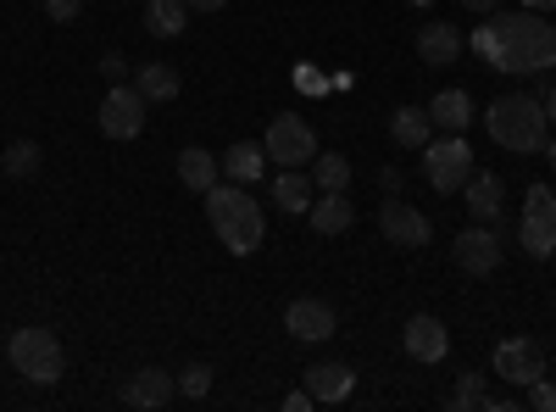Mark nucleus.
<instances>
[{
  "instance_id": "nucleus-1",
  "label": "nucleus",
  "mask_w": 556,
  "mask_h": 412,
  "mask_svg": "<svg viewBox=\"0 0 556 412\" xmlns=\"http://www.w3.org/2000/svg\"><path fill=\"white\" fill-rule=\"evenodd\" d=\"M473 51L484 57V67L495 73H545L556 67V28L540 12H490L473 34Z\"/></svg>"
},
{
  "instance_id": "nucleus-30",
  "label": "nucleus",
  "mask_w": 556,
  "mask_h": 412,
  "mask_svg": "<svg viewBox=\"0 0 556 412\" xmlns=\"http://www.w3.org/2000/svg\"><path fill=\"white\" fill-rule=\"evenodd\" d=\"M529 407H534V412H556V385H551V379H534V385H529Z\"/></svg>"
},
{
  "instance_id": "nucleus-35",
  "label": "nucleus",
  "mask_w": 556,
  "mask_h": 412,
  "mask_svg": "<svg viewBox=\"0 0 556 412\" xmlns=\"http://www.w3.org/2000/svg\"><path fill=\"white\" fill-rule=\"evenodd\" d=\"M184 7H190V12H223L228 0H184Z\"/></svg>"
},
{
  "instance_id": "nucleus-10",
  "label": "nucleus",
  "mask_w": 556,
  "mask_h": 412,
  "mask_svg": "<svg viewBox=\"0 0 556 412\" xmlns=\"http://www.w3.org/2000/svg\"><path fill=\"white\" fill-rule=\"evenodd\" d=\"M495 374H501L506 385H534V379H545V346L529 340V335L501 340V346H495Z\"/></svg>"
},
{
  "instance_id": "nucleus-21",
  "label": "nucleus",
  "mask_w": 556,
  "mask_h": 412,
  "mask_svg": "<svg viewBox=\"0 0 556 412\" xmlns=\"http://www.w3.org/2000/svg\"><path fill=\"white\" fill-rule=\"evenodd\" d=\"M217 173H223V162H217L212 151H201V146H184V151H178V178H184L195 196H206V190L217 185Z\"/></svg>"
},
{
  "instance_id": "nucleus-6",
  "label": "nucleus",
  "mask_w": 556,
  "mask_h": 412,
  "mask_svg": "<svg viewBox=\"0 0 556 412\" xmlns=\"http://www.w3.org/2000/svg\"><path fill=\"white\" fill-rule=\"evenodd\" d=\"M262 151H267V162H278V167H306V162L317 157V134H312V123H306L301 112H278V117L267 123V134H262Z\"/></svg>"
},
{
  "instance_id": "nucleus-27",
  "label": "nucleus",
  "mask_w": 556,
  "mask_h": 412,
  "mask_svg": "<svg viewBox=\"0 0 556 412\" xmlns=\"http://www.w3.org/2000/svg\"><path fill=\"white\" fill-rule=\"evenodd\" d=\"M473 407H484V374L462 369L456 374V390H451V412H473Z\"/></svg>"
},
{
  "instance_id": "nucleus-19",
  "label": "nucleus",
  "mask_w": 556,
  "mask_h": 412,
  "mask_svg": "<svg viewBox=\"0 0 556 412\" xmlns=\"http://www.w3.org/2000/svg\"><path fill=\"white\" fill-rule=\"evenodd\" d=\"M462 201H468L473 223H495V217H501V178H495V173H479V167H473V178H468V185H462Z\"/></svg>"
},
{
  "instance_id": "nucleus-29",
  "label": "nucleus",
  "mask_w": 556,
  "mask_h": 412,
  "mask_svg": "<svg viewBox=\"0 0 556 412\" xmlns=\"http://www.w3.org/2000/svg\"><path fill=\"white\" fill-rule=\"evenodd\" d=\"M178 390L190 396V401H201V396L212 390V369H206V362H190V369L178 374Z\"/></svg>"
},
{
  "instance_id": "nucleus-2",
  "label": "nucleus",
  "mask_w": 556,
  "mask_h": 412,
  "mask_svg": "<svg viewBox=\"0 0 556 412\" xmlns=\"http://www.w3.org/2000/svg\"><path fill=\"white\" fill-rule=\"evenodd\" d=\"M206 217H212V235L235 257H251L267 235V217H262L256 196H245V185H235V178L206 190Z\"/></svg>"
},
{
  "instance_id": "nucleus-18",
  "label": "nucleus",
  "mask_w": 556,
  "mask_h": 412,
  "mask_svg": "<svg viewBox=\"0 0 556 412\" xmlns=\"http://www.w3.org/2000/svg\"><path fill=\"white\" fill-rule=\"evenodd\" d=\"M429 134H434L429 107H401V112L390 117V140H395L401 151H424V146H429Z\"/></svg>"
},
{
  "instance_id": "nucleus-14",
  "label": "nucleus",
  "mask_w": 556,
  "mask_h": 412,
  "mask_svg": "<svg viewBox=\"0 0 556 412\" xmlns=\"http://www.w3.org/2000/svg\"><path fill=\"white\" fill-rule=\"evenodd\" d=\"M285 329H290L295 340H329V335H334V307L317 301V296H301V301H290V312H285Z\"/></svg>"
},
{
  "instance_id": "nucleus-26",
  "label": "nucleus",
  "mask_w": 556,
  "mask_h": 412,
  "mask_svg": "<svg viewBox=\"0 0 556 412\" xmlns=\"http://www.w3.org/2000/svg\"><path fill=\"white\" fill-rule=\"evenodd\" d=\"M312 185L317 190H345L351 185V162L340 151H317L312 157Z\"/></svg>"
},
{
  "instance_id": "nucleus-17",
  "label": "nucleus",
  "mask_w": 556,
  "mask_h": 412,
  "mask_svg": "<svg viewBox=\"0 0 556 412\" xmlns=\"http://www.w3.org/2000/svg\"><path fill=\"white\" fill-rule=\"evenodd\" d=\"M173 390H178L173 374H162V369H139V374L123 385V401H128V407H167Z\"/></svg>"
},
{
  "instance_id": "nucleus-40",
  "label": "nucleus",
  "mask_w": 556,
  "mask_h": 412,
  "mask_svg": "<svg viewBox=\"0 0 556 412\" xmlns=\"http://www.w3.org/2000/svg\"><path fill=\"white\" fill-rule=\"evenodd\" d=\"M0 167H7V157H0Z\"/></svg>"
},
{
  "instance_id": "nucleus-32",
  "label": "nucleus",
  "mask_w": 556,
  "mask_h": 412,
  "mask_svg": "<svg viewBox=\"0 0 556 412\" xmlns=\"http://www.w3.org/2000/svg\"><path fill=\"white\" fill-rule=\"evenodd\" d=\"M101 73H106L112 84H123V78H128V57H117V51H106V57H101Z\"/></svg>"
},
{
  "instance_id": "nucleus-16",
  "label": "nucleus",
  "mask_w": 556,
  "mask_h": 412,
  "mask_svg": "<svg viewBox=\"0 0 556 412\" xmlns=\"http://www.w3.org/2000/svg\"><path fill=\"white\" fill-rule=\"evenodd\" d=\"M312 228L317 235H345V228L356 223V207H351V196L345 190H317V201H312Z\"/></svg>"
},
{
  "instance_id": "nucleus-37",
  "label": "nucleus",
  "mask_w": 556,
  "mask_h": 412,
  "mask_svg": "<svg viewBox=\"0 0 556 412\" xmlns=\"http://www.w3.org/2000/svg\"><path fill=\"white\" fill-rule=\"evenodd\" d=\"M545 117L556 123V84H551V96H545Z\"/></svg>"
},
{
  "instance_id": "nucleus-31",
  "label": "nucleus",
  "mask_w": 556,
  "mask_h": 412,
  "mask_svg": "<svg viewBox=\"0 0 556 412\" xmlns=\"http://www.w3.org/2000/svg\"><path fill=\"white\" fill-rule=\"evenodd\" d=\"M84 12V0H45V17H56V23H73Z\"/></svg>"
},
{
  "instance_id": "nucleus-11",
  "label": "nucleus",
  "mask_w": 556,
  "mask_h": 412,
  "mask_svg": "<svg viewBox=\"0 0 556 412\" xmlns=\"http://www.w3.org/2000/svg\"><path fill=\"white\" fill-rule=\"evenodd\" d=\"M456 267L473 273V279H490L501 267V235H490V223H473L456 235Z\"/></svg>"
},
{
  "instance_id": "nucleus-36",
  "label": "nucleus",
  "mask_w": 556,
  "mask_h": 412,
  "mask_svg": "<svg viewBox=\"0 0 556 412\" xmlns=\"http://www.w3.org/2000/svg\"><path fill=\"white\" fill-rule=\"evenodd\" d=\"M529 12H556V0H523Z\"/></svg>"
},
{
  "instance_id": "nucleus-38",
  "label": "nucleus",
  "mask_w": 556,
  "mask_h": 412,
  "mask_svg": "<svg viewBox=\"0 0 556 412\" xmlns=\"http://www.w3.org/2000/svg\"><path fill=\"white\" fill-rule=\"evenodd\" d=\"M545 157H551V167H556V140H545Z\"/></svg>"
},
{
  "instance_id": "nucleus-22",
  "label": "nucleus",
  "mask_w": 556,
  "mask_h": 412,
  "mask_svg": "<svg viewBox=\"0 0 556 412\" xmlns=\"http://www.w3.org/2000/svg\"><path fill=\"white\" fill-rule=\"evenodd\" d=\"M429 117H434V128L462 134V128L473 123V101H468V89H440V96L429 101Z\"/></svg>"
},
{
  "instance_id": "nucleus-13",
  "label": "nucleus",
  "mask_w": 556,
  "mask_h": 412,
  "mask_svg": "<svg viewBox=\"0 0 556 412\" xmlns=\"http://www.w3.org/2000/svg\"><path fill=\"white\" fill-rule=\"evenodd\" d=\"M462 51H468V34H462L456 23H424L417 28V57H424L429 67H451Z\"/></svg>"
},
{
  "instance_id": "nucleus-3",
  "label": "nucleus",
  "mask_w": 556,
  "mask_h": 412,
  "mask_svg": "<svg viewBox=\"0 0 556 412\" xmlns=\"http://www.w3.org/2000/svg\"><path fill=\"white\" fill-rule=\"evenodd\" d=\"M484 128H490V140L501 151H513V157H540L545 151V101L534 96H501L490 112H484Z\"/></svg>"
},
{
  "instance_id": "nucleus-12",
  "label": "nucleus",
  "mask_w": 556,
  "mask_h": 412,
  "mask_svg": "<svg viewBox=\"0 0 556 412\" xmlns=\"http://www.w3.org/2000/svg\"><path fill=\"white\" fill-rule=\"evenodd\" d=\"M401 346H406L412 362H445L451 357V329L440 324L434 312H417L406 324V335H401Z\"/></svg>"
},
{
  "instance_id": "nucleus-20",
  "label": "nucleus",
  "mask_w": 556,
  "mask_h": 412,
  "mask_svg": "<svg viewBox=\"0 0 556 412\" xmlns=\"http://www.w3.org/2000/svg\"><path fill=\"white\" fill-rule=\"evenodd\" d=\"M317 185L301 173V167H278V178H273V201H278V212H312V196Z\"/></svg>"
},
{
  "instance_id": "nucleus-24",
  "label": "nucleus",
  "mask_w": 556,
  "mask_h": 412,
  "mask_svg": "<svg viewBox=\"0 0 556 412\" xmlns=\"http://www.w3.org/2000/svg\"><path fill=\"white\" fill-rule=\"evenodd\" d=\"M223 173L235 178V185H256V178L267 173V151H262L256 140H240L235 151L223 157Z\"/></svg>"
},
{
  "instance_id": "nucleus-4",
  "label": "nucleus",
  "mask_w": 556,
  "mask_h": 412,
  "mask_svg": "<svg viewBox=\"0 0 556 412\" xmlns=\"http://www.w3.org/2000/svg\"><path fill=\"white\" fill-rule=\"evenodd\" d=\"M12 369L23 379H34V385H56L67 374V351H62L56 329H39V324L17 329L12 335Z\"/></svg>"
},
{
  "instance_id": "nucleus-8",
  "label": "nucleus",
  "mask_w": 556,
  "mask_h": 412,
  "mask_svg": "<svg viewBox=\"0 0 556 412\" xmlns=\"http://www.w3.org/2000/svg\"><path fill=\"white\" fill-rule=\"evenodd\" d=\"M146 112H151V101L123 78V84H112L101 96V134L106 140H134V134L146 128Z\"/></svg>"
},
{
  "instance_id": "nucleus-39",
  "label": "nucleus",
  "mask_w": 556,
  "mask_h": 412,
  "mask_svg": "<svg viewBox=\"0 0 556 412\" xmlns=\"http://www.w3.org/2000/svg\"><path fill=\"white\" fill-rule=\"evenodd\" d=\"M406 7H434V0H406Z\"/></svg>"
},
{
  "instance_id": "nucleus-9",
  "label": "nucleus",
  "mask_w": 556,
  "mask_h": 412,
  "mask_svg": "<svg viewBox=\"0 0 556 412\" xmlns=\"http://www.w3.org/2000/svg\"><path fill=\"white\" fill-rule=\"evenodd\" d=\"M379 235L390 240V246H406V251H424L429 240H434V223L417 212V207H406V201H384L379 207Z\"/></svg>"
},
{
  "instance_id": "nucleus-5",
  "label": "nucleus",
  "mask_w": 556,
  "mask_h": 412,
  "mask_svg": "<svg viewBox=\"0 0 556 412\" xmlns=\"http://www.w3.org/2000/svg\"><path fill=\"white\" fill-rule=\"evenodd\" d=\"M424 178L440 196H462V185L473 178V146L462 134H445V140L424 146Z\"/></svg>"
},
{
  "instance_id": "nucleus-25",
  "label": "nucleus",
  "mask_w": 556,
  "mask_h": 412,
  "mask_svg": "<svg viewBox=\"0 0 556 412\" xmlns=\"http://www.w3.org/2000/svg\"><path fill=\"white\" fill-rule=\"evenodd\" d=\"M184 23H190V7H184V0H146V28L156 39H178Z\"/></svg>"
},
{
  "instance_id": "nucleus-34",
  "label": "nucleus",
  "mask_w": 556,
  "mask_h": 412,
  "mask_svg": "<svg viewBox=\"0 0 556 412\" xmlns=\"http://www.w3.org/2000/svg\"><path fill=\"white\" fill-rule=\"evenodd\" d=\"M285 407H290V412H312L317 401H312V390H295V396H285Z\"/></svg>"
},
{
  "instance_id": "nucleus-33",
  "label": "nucleus",
  "mask_w": 556,
  "mask_h": 412,
  "mask_svg": "<svg viewBox=\"0 0 556 412\" xmlns=\"http://www.w3.org/2000/svg\"><path fill=\"white\" fill-rule=\"evenodd\" d=\"M462 12H473V17H490V12H501V0H462Z\"/></svg>"
},
{
  "instance_id": "nucleus-23",
  "label": "nucleus",
  "mask_w": 556,
  "mask_h": 412,
  "mask_svg": "<svg viewBox=\"0 0 556 412\" xmlns=\"http://www.w3.org/2000/svg\"><path fill=\"white\" fill-rule=\"evenodd\" d=\"M134 89H139L146 101H173L178 89H184V78H178L173 62H146V67L134 73Z\"/></svg>"
},
{
  "instance_id": "nucleus-28",
  "label": "nucleus",
  "mask_w": 556,
  "mask_h": 412,
  "mask_svg": "<svg viewBox=\"0 0 556 412\" xmlns=\"http://www.w3.org/2000/svg\"><path fill=\"white\" fill-rule=\"evenodd\" d=\"M7 173H12V178H34V173H39V146H34V140H17V146L7 151Z\"/></svg>"
},
{
  "instance_id": "nucleus-15",
  "label": "nucleus",
  "mask_w": 556,
  "mask_h": 412,
  "mask_svg": "<svg viewBox=\"0 0 556 412\" xmlns=\"http://www.w3.org/2000/svg\"><path fill=\"white\" fill-rule=\"evenodd\" d=\"M306 390H312L317 407H334V401H351L356 374L345 369V362H317V369H306Z\"/></svg>"
},
{
  "instance_id": "nucleus-7",
  "label": "nucleus",
  "mask_w": 556,
  "mask_h": 412,
  "mask_svg": "<svg viewBox=\"0 0 556 412\" xmlns=\"http://www.w3.org/2000/svg\"><path fill=\"white\" fill-rule=\"evenodd\" d=\"M518 240H523V251L540 257V262L556 251V190L529 185V196H523V217H518Z\"/></svg>"
}]
</instances>
